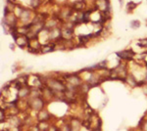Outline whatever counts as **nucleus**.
<instances>
[{
  "label": "nucleus",
  "instance_id": "nucleus-1",
  "mask_svg": "<svg viewBox=\"0 0 147 131\" xmlns=\"http://www.w3.org/2000/svg\"><path fill=\"white\" fill-rule=\"evenodd\" d=\"M48 104L47 101L42 96L39 97H28L27 99V107L28 110L30 112H37L46 108V105Z\"/></svg>",
  "mask_w": 147,
  "mask_h": 131
},
{
  "label": "nucleus",
  "instance_id": "nucleus-13",
  "mask_svg": "<svg viewBox=\"0 0 147 131\" xmlns=\"http://www.w3.org/2000/svg\"><path fill=\"white\" fill-rule=\"evenodd\" d=\"M139 131H147V118H142L138 124Z\"/></svg>",
  "mask_w": 147,
  "mask_h": 131
},
{
  "label": "nucleus",
  "instance_id": "nucleus-15",
  "mask_svg": "<svg viewBox=\"0 0 147 131\" xmlns=\"http://www.w3.org/2000/svg\"><path fill=\"white\" fill-rule=\"evenodd\" d=\"M118 1H119L120 6H121V7H123V6H124V4H125V0H118Z\"/></svg>",
  "mask_w": 147,
  "mask_h": 131
},
{
  "label": "nucleus",
  "instance_id": "nucleus-4",
  "mask_svg": "<svg viewBox=\"0 0 147 131\" xmlns=\"http://www.w3.org/2000/svg\"><path fill=\"white\" fill-rule=\"evenodd\" d=\"M54 118H55L54 115L50 113L46 108L35 114V120L37 122H52Z\"/></svg>",
  "mask_w": 147,
  "mask_h": 131
},
{
  "label": "nucleus",
  "instance_id": "nucleus-6",
  "mask_svg": "<svg viewBox=\"0 0 147 131\" xmlns=\"http://www.w3.org/2000/svg\"><path fill=\"white\" fill-rule=\"evenodd\" d=\"M68 124L70 126L71 131H80L82 126V118L77 116H71L67 118Z\"/></svg>",
  "mask_w": 147,
  "mask_h": 131
},
{
  "label": "nucleus",
  "instance_id": "nucleus-2",
  "mask_svg": "<svg viewBox=\"0 0 147 131\" xmlns=\"http://www.w3.org/2000/svg\"><path fill=\"white\" fill-rule=\"evenodd\" d=\"M35 14H36V12H35L34 9L24 7L22 9V11L18 14L19 26H28V25H30V24H32Z\"/></svg>",
  "mask_w": 147,
  "mask_h": 131
},
{
  "label": "nucleus",
  "instance_id": "nucleus-8",
  "mask_svg": "<svg viewBox=\"0 0 147 131\" xmlns=\"http://www.w3.org/2000/svg\"><path fill=\"white\" fill-rule=\"evenodd\" d=\"M70 6L75 12H84L88 9L86 0H75L72 3H70Z\"/></svg>",
  "mask_w": 147,
  "mask_h": 131
},
{
  "label": "nucleus",
  "instance_id": "nucleus-7",
  "mask_svg": "<svg viewBox=\"0 0 147 131\" xmlns=\"http://www.w3.org/2000/svg\"><path fill=\"white\" fill-rule=\"evenodd\" d=\"M48 38L49 42H53V43H57V42L61 41L63 39L62 28H61V27L48 30Z\"/></svg>",
  "mask_w": 147,
  "mask_h": 131
},
{
  "label": "nucleus",
  "instance_id": "nucleus-9",
  "mask_svg": "<svg viewBox=\"0 0 147 131\" xmlns=\"http://www.w3.org/2000/svg\"><path fill=\"white\" fill-rule=\"evenodd\" d=\"M32 88L28 85H24L18 89V99L19 100H27L30 95Z\"/></svg>",
  "mask_w": 147,
  "mask_h": 131
},
{
  "label": "nucleus",
  "instance_id": "nucleus-10",
  "mask_svg": "<svg viewBox=\"0 0 147 131\" xmlns=\"http://www.w3.org/2000/svg\"><path fill=\"white\" fill-rule=\"evenodd\" d=\"M55 50H56L55 43L48 42V43L41 45V47H40V54H47V53H50V52L55 51Z\"/></svg>",
  "mask_w": 147,
  "mask_h": 131
},
{
  "label": "nucleus",
  "instance_id": "nucleus-12",
  "mask_svg": "<svg viewBox=\"0 0 147 131\" xmlns=\"http://www.w3.org/2000/svg\"><path fill=\"white\" fill-rule=\"evenodd\" d=\"M137 7V3H134V2L130 1L129 3H127V6H125V9H127V13H132L136 8Z\"/></svg>",
  "mask_w": 147,
  "mask_h": 131
},
{
  "label": "nucleus",
  "instance_id": "nucleus-11",
  "mask_svg": "<svg viewBox=\"0 0 147 131\" xmlns=\"http://www.w3.org/2000/svg\"><path fill=\"white\" fill-rule=\"evenodd\" d=\"M141 27V23L139 20H131L129 22V28L134 30H136L138 28H140Z\"/></svg>",
  "mask_w": 147,
  "mask_h": 131
},
{
  "label": "nucleus",
  "instance_id": "nucleus-14",
  "mask_svg": "<svg viewBox=\"0 0 147 131\" xmlns=\"http://www.w3.org/2000/svg\"><path fill=\"white\" fill-rule=\"evenodd\" d=\"M89 131H102V127H94Z\"/></svg>",
  "mask_w": 147,
  "mask_h": 131
},
{
  "label": "nucleus",
  "instance_id": "nucleus-16",
  "mask_svg": "<svg viewBox=\"0 0 147 131\" xmlns=\"http://www.w3.org/2000/svg\"><path fill=\"white\" fill-rule=\"evenodd\" d=\"M146 38V44H145V49H147V37H145Z\"/></svg>",
  "mask_w": 147,
  "mask_h": 131
},
{
  "label": "nucleus",
  "instance_id": "nucleus-17",
  "mask_svg": "<svg viewBox=\"0 0 147 131\" xmlns=\"http://www.w3.org/2000/svg\"><path fill=\"white\" fill-rule=\"evenodd\" d=\"M40 131H45V130H40Z\"/></svg>",
  "mask_w": 147,
  "mask_h": 131
},
{
  "label": "nucleus",
  "instance_id": "nucleus-5",
  "mask_svg": "<svg viewBox=\"0 0 147 131\" xmlns=\"http://www.w3.org/2000/svg\"><path fill=\"white\" fill-rule=\"evenodd\" d=\"M12 37L14 39V42L16 43L18 47H20L21 49L28 48V43H30V38L25 34H19L18 32L12 33Z\"/></svg>",
  "mask_w": 147,
  "mask_h": 131
},
{
  "label": "nucleus",
  "instance_id": "nucleus-3",
  "mask_svg": "<svg viewBox=\"0 0 147 131\" xmlns=\"http://www.w3.org/2000/svg\"><path fill=\"white\" fill-rule=\"evenodd\" d=\"M116 56L120 59L121 61L129 63L136 59V53L132 49H125V50H120V51L116 52Z\"/></svg>",
  "mask_w": 147,
  "mask_h": 131
}]
</instances>
